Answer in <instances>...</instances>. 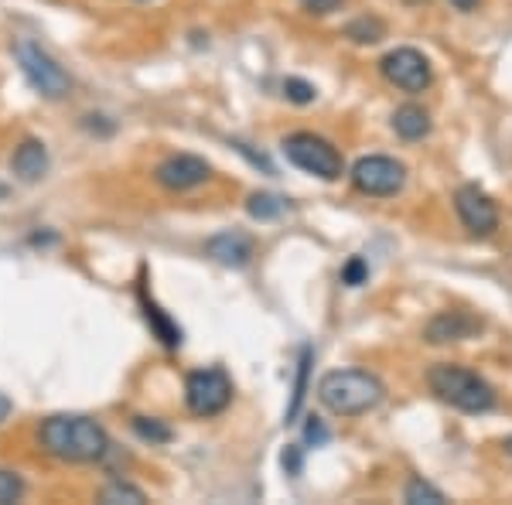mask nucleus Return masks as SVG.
<instances>
[{
    "instance_id": "1",
    "label": "nucleus",
    "mask_w": 512,
    "mask_h": 505,
    "mask_svg": "<svg viewBox=\"0 0 512 505\" xmlns=\"http://www.w3.org/2000/svg\"><path fill=\"white\" fill-rule=\"evenodd\" d=\"M38 441L52 458L72 461V465H86V461H99L110 447L106 430L96 424L93 417L82 413H59L48 417L38 430Z\"/></svg>"
},
{
    "instance_id": "2",
    "label": "nucleus",
    "mask_w": 512,
    "mask_h": 505,
    "mask_svg": "<svg viewBox=\"0 0 512 505\" xmlns=\"http://www.w3.org/2000/svg\"><path fill=\"white\" fill-rule=\"evenodd\" d=\"M386 386L366 369H335L318 383V400L335 417H359L383 403Z\"/></svg>"
},
{
    "instance_id": "3",
    "label": "nucleus",
    "mask_w": 512,
    "mask_h": 505,
    "mask_svg": "<svg viewBox=\"0 0 512 505\" xmlns=\"http://www.w3.org/2000/svg\"><path fill=\"white\" fill-rule=\"evenodd\" d=\"M427 383L437 393V400L451 403L461 413H489L495 407V389L478 372L454 366V362H437Z\"/></svg>"
},
{
    "instance_id": "4",
    "label": "nucleus",
    "mask_w": 512,
    "mask_h": 505,
    "mask_svg": "<svg viewBox=\"0 0 512 505\" xmlns=\"http://www.w3.org/2000/svg\"><path fill=\"white\" fill-rule=\"evenodd\" d=\"M284 157L294 164V168L308 171V175H315V178H325V181H338L345 171V161L332 140L308 134V130L291 134L284 140Z\"/></svg>"
},
{
    "instance_id": "5",
    "label": "nucleus",
    "mask_w": 512,
    "mask_h": 505,
    "mask_svg": "<svg viewBox=\"0 0 512 505\" xmlns=\"http://www.w3.org/2000/svg\"><path fill=\"white\" fill-rule=\"evenodd\" d=\"M14 55H18L24 79L31 82L35 93L48 96V99H62L69 93V86H72L69 72H65L41 45H35V41H18V45H14Z\"/></svg>"
},
{
    "instance_id": "6",
    "label": "nucleus",
    "mask_w": 512,
    "mask_h": 505,
    "mask_svg": "<svg viewBox=\"0 0 512 505\" xmlns=\"http://www.w3.org/2000/svg\"><path fill=\"white\" fill-rule=\"evenodd\" d=\"M352 185L359 188L362 195L390 198L396 192H403V185H407V168H403L396 157H386V154L359 157L352 168Z\"/></svg>"
},
{
    "instance_id": "7",
    "label": "nucleus",
    "mask_w": 512,
    "mask_h": 505,
    "mask_svg": "<svg viewBox=\"0 0 512 505\" xmlns=\"http://www.w3.org/2000/svg\"><path fill=\"white\" fill-rule=\"evenodd\" d=\"M185 400L195 417H219L233 403V383H229V376L219 366L198 369L185 383Z\"/></svg>"
},
{
    "instance_id": "8",
    "label": "nucleus",
    "mask_w": 512,
    "mask_h": 505,
    "mask_svg": "<svg viewBox=\"0 0 512 505\" xmlns=\"http://www.w3.org/2000/svg\"><path fill=\"white\" fill-rule=\"evenodd\" d=\"M379 72H383L386 82L403 89V93H424L434 79L431 62H427V55H420L417 48H396V52H390L379 62Z\"/></svg>"
},
{
    "instance_id": "9",
    "label": "nucleus",
    "mask_w": 512,
    "mask_h": 505,
    "mask_svg": "<svg viewBox=\"0 0 512 505\" xmlns=\"http://www.w3.org/2000/svg\"><path fill=\"white\" fill-rule=\"evenodd\" d=\"M454 209H458V219L465 222V229L478 239L492 236L499 229V209H495L492 195L482 192L478 185H461L458 195H454Z\"/></svg>"
},
{
    "instance_id": "10",
    "label": "nucleus",
    "mask_w": 512,
    "mask_h": 505,
    "mask_svg": "<svg viewBox=\"0 0 512 505\" xmlns=\"http://www.w3.org/2000/svg\"><path fill=\"white\" fill-rule=\"evenodd\" d=\"M154 178H158V185L168 188V192H188V188L205 185V181L212 178V168H209V161H205V157L175 154V157H168V161L158 164Z\"/></svg>"
},
{
    "instance_id": "11",
    "label": "nucleus",
    "mask_w": 512,
    "mask_h": 505,
    "mask_svg": "<svg viewBox=\"0 0 512 505\" xmlns=\"http://www.w3.org/2000/svg\"><path fill=\"white\" fill-rule=\"evenodd\" d=\"M482 335V318L472 311H441L427 321L424 338L431 345H451V342H468V338Z\"/></svg>"
},
{
    "instance_id": "12",
    "label": "nucleus",
    "mask_w": 512,
    "mask_h": 505,
    "mask_svg": "<svg viewBox=\"0 0 512 505\" xmlns=\"http://www.w3.org/2000/svg\"><path fill=\"white\" fill-rule=\"evenodd\" d=\"M205 253H209L216 263H222V267L243 270V267H250V260H253V239L229 229V233L212 236L209 243H205Z\"/></svg>"
},
{
    "instance_id": "13",
    "label": "nucleus",
    "mask_w": 512,
    "mask_h": 505,
    "mask_svg": "<svg viewBox=\"0 0 512 505\" xmlns=\"http://www.w3.org/2000/svg\"><path fill=\"white\" fill-rule=\"evenodd\" d=\"M11 171L21 181H41L48 175V151L41 140H24L11 157Z\"/></svg>"
},
{
    "instance_id": "14",
    "label": "nucleus",
    "mask_w": 512,
    "mask_h": 505,
    "mask_svg": "<svg viewBox=\"0 0 512 505\" xmlns=\"http://www.w3.org/2000/svg\"><path fill=\"white\" fill-rule=\"evenodd\" d=\"M393 130L400 134L403 140H424L431 134V117H427L424 106H400V110L393 113Z\"/></svg>"
},
{
    "instance_id": "15",
    "label": "nucleus",
    "mask_w": 512,
    "mask_h": 505,
    "mask_svg": "<svg viewBox=\"0 0 512 505\" xmlns=\"http://www.w3.org/2000/svg\"><path fill=\"white\" fill-rule=\"evenodd\" d=\"M140 308H144V318H147V325L154 328V335H158L168 349H181V342H185V338H181V328L147 294H140Z\"/></svg>"
},
{
    "instance_id": "16",
    "label": "nucleus",
    "mask_w": 512,
    "mask_h": 505,
    "mask_svg": "<svg viewBox=\"0 0 512 505\" xmlns=\"http://www.w3.org/2000/svg\"><path fill=\"white\" fill-rule=\"evenodd\" d=\"M345 38H352L355 45H376V41L386 38V24L379 18H355L345 28Z\"/></svg>"
},
{
    "instance_id": "17",
    "label": "nucleus",
    "mask_w": 512,
    "mask_h": 505,
    "mask_svg": "<svg viewBox=\"0 0 512 505\" xmlns=\"http://www.w3.org/2000/svg\"><path fill=\"white\" fill-rule=\"evenodd\" d=\"M287 209V202L280 195H270V192H256L250 195V202H246V212L253 215V219H260V222H270V219H277L280 212Z\"/></svg>"
},
{
    "instance_id": "18",
    "label": "nucleus",
    "mask_w": 512,
    "mask_h": 505,
    "mask_svg": "<svg viewBox=\"0 0 512 505\" xmlns=\"http://www.w3.org/2000/svg\"><path fill=\"white\" fill-rule=\"evenodd\" d=\"M403 499L410 505H444L448 502L441 488H434L431 482H424V478H414V482L407 485V492H403Z\"/></svg>"
},
{
    "instance_id": "19",
    "label": "nucleus",
    "mask_w": 512,
    "mask_h": 505,
    "mask_svg": "<svg viewBox=\"0 0 512 505\" xmlns=\"http://www.w3.org/2000/svg\"><path fill=\"white\" fill-rule=\"evenodd\" d=\"M99 502H106V505H120V502L140 505V502H147V495L140 492V488L127 485V482H110L103 492H99Z\"/></svg>"
},
{
    "instance_id": "20",
    "label": "nucleus",
    "mask_w": 512,
    "mask_h": 505,
    "mask_svg": "<svg viewBox=\"0 0 512 505\" xmlns=\"http://www.w3.org/2000/svg\"><path fill=\"white\" fill-rule=\"evenodd\" d=\"M134 434L140 441H151V444H168L171 437H175L168 424H161V420H154V417H134Z\"/></svg>"
},
{
    "instance_id": "21",
    "label": "nucleus",
    "mask_w": 512,
    "mask_h": 505,
    "mask_svg": "<svg viewBox=\"0 0 512 505\" xmlns=\"http://www.w3.org/2000/svg\"><path fill=\"white\" fill-rule=\"evenodd\" d=\"M308 369H311V349L301 352V366H297V383H294V396H291V407H287V420H294L301 413L304 393H308Z\"/></svg>"
},
{
    "instance_id": "22",
    "label": "nucleus",
    "mask_w": 512,
    "mask_h": 505,
    "mask_svg": "<svg viewBox=\"0 0 512 505\" xmlns=\"http://www.w3.org/2000/svg\"><path fill=\"white\" fill-rule=\"evenodd\" d=\"M284 96L291 99V103H297V106H308V103H315V99H318V89L311 86V82H304V79H284Z\"/></svg>"
},
{
    "instance_id": "23",
    "label": "nucleus",
    "mask_w": 512,
    "mask_h": 505,
    "mask_svg": "<svg viewBox=\"0 0 512 505\" xmlns=\"http://www.w3.org/2000/svg\"><path fill=\"white\" fill-rule=\"evenodd\" d=\"M24 495V482L14 471H0V505H11Z\"/></svg>"
},
{
    "instance_id": "24",
    "label": "nucleus",
    "mask_w": 512,
    "mask_h": 505,
    "mask_svg": "<svg viewBox=\"0 0 512 505\" xmlns=\"http://www.w3.org/2000/svg\"><path fill=\"white\" fill-rule=\"evenodd\" d=\"M369 280V267H366V260L362 256H352L349 263L342 267V284H349V287H362Z\"/></svg>"
},
{
    "instance_id": "25",
    "label": "nucleus",
    "mask_w": 512,
    "mask_h": 505,
    "mask_svg": "<svg viewBox=\"0 0 512 505\" xmlns=\"http://www.w3.org/2000/svg\"><path fill=\"white\" fill-rule=\"evenodd\" d=\"M280 465H284L287 475H301L304 468V454H301V444H291L284 454H280Z\"/></svg>"
},
{
    "instance_id": "26",
    "label": "nucleus",
    "mask_w": 512,
    "mask_h": 505,
    "mask_svg": "<svg viewBox=\"0 0 512 505\" xmlns=\"http://www.w3.org/2000/svg\"><path fill=\"white\" fill-rule=\"evenodd\" d=\"M304 441L315 444V447H321V444L328 441V427L321 424L318 417H311V420H308V427H304Z\"/></svg>"
},
{
    "instance_id": "27",
    "label": "nucleus",
    "mask_w": 512,
    "mask_h": 505,
    "mask_svg": "<svg viewBox=\"0 0 512 505\" xmlns=\"http://www.w3.org/2000/svg\"><path fill=\"white\" fill-rule=\"evenodd\" d=\"M301 7L308 14H318V18H325V14H332L342 7V0H301Z\"/></svg>"
},
{
    "instance_id": "28",
    "label": "nucleus",
    "mask_w": 512,
    "mask_h": 505,
    "mask_svg": "<svg viewBox=\"0 0 512 505\" xmlns=\"http://www.w3.org/2000/svg\"><path fill=\"white\" fill-rule=\"evenodd\" d=\"M7 417H11V400H7V396L0 393V424H4Z\"/></svg>"
},
{
    "instance_id": "29",
    "label": "nucleus",
    "mask_w": 512,
    "mask_h": 505,
    "mask_svg": "<svg viewBox=\"0 0 512 505\" xmlns=\"http://www.w3.org/2000/svg\"><path fill=\"white\" fill-rule=\"evenodd\" d=\"M454 7H458V11H475V4L478 0H451Z\"/></svg>"
},
{
    "instance_id": "30",
    "label": "nucleus",
    "mask_w": 512,
    "mask_h": 505,
    "mask_svg": "<svg viewBox=\"0 0 512 505\" xmlns=\"http://www.w3.org/2000/svg\"><path fill=\"white\" fill-rule=\"evenodd\" d=\"M0 198H7V185H0Z\"/></svg>"
},
{
    "instance_id": "31",
    "label": "nucleus",
    "mask_w": 512,
    "mask_h": 505,
    "mask_svg": "<svg viewBox=\"0 0 512 505\" xmlns=\"http://www.w3.org/2000/svg\"><path fill=\"white\" fill-rule=\"evenodd\" d=\"M506 454H512V437H509V441H506Z\"/></svg>"
}]
</instances>
